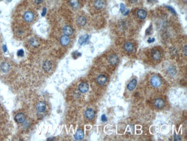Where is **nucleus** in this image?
I'll return each instance as SVG.
<instances>
[{"label":"nucleus","mask_w":187,"mask_h":141,"mask_svg":"<svg viewBox=\"0 0 187 141\" xmlns=\"http://www.w3.org/2000/svg\"><path fill=\"white\" fill-rule=\"evenodd\" d=\"M124 50L127 52H131L134 50V46L131 42H127L124 46Z\"/></svg>","instance_id":"nucleus-14"},{"label":"nucleus","mask_w":187,"mask_h":141,"mask_svg":"<svg viewBox=\"0 0 187 141\" xmlns=\"http://www.w3.org/2000/svg\"><path fill=\"white\" fill-rule=\"evenodd\" d=\"M46 12H47L46 8H44L43 10V12H42V15L43 16H45L46 15Z\"/></svg>","instance_id":"nucleus-30"},{"label":"nucleus","mask_w":187,"mask_h":141,"mask_svg":"<svg viewBox=\"0 0 187 141\" xmlns=\"http://www.w3.org/2000/svg\"><path fill=\"white\" fill-rule=\"evenodd\" d=\"M89 36L88 35H84V36H81L78 40L79 43H80L81 45H83V44L86 43V42L89 40Z\"/></svg>","instance_id":"nucleus-19"},{"label":"nucleus","mask_w":187,"mask_h":141,"mask_svg":"<svg viewBox=\"0 0 187 141\" xmlns=\"http://www.w3.org/2000/svg\"><path fill=\"white\" fill-rule=\"evenodd\" d=\"M29 43L33 47H36L39 45V41L36 38H32L29 40Z\"/></svg>","instance_id":"nucleus-22"},{"label":"nucleus","mask_w":187,"mask_h":141,"mask_svg":"<svg viewBox=\"0 0 187 141\" xmlns=\"http://www.w3.org/2000/svg\"><path fill=\"white\" fill-rule=\"evenodd\" d=\"M70 4L72 7L76 8L79 5V1L78 0H70Z\"/></svg>","instance_id":"nucleus-23"},{"label":"nucleus","mask_w":187,"mask_h":141,"mask_svg":"<svg viewBox=\"0 0 187 141\" xmlns=\"http://www.w3.org/2000/svg\"><path fill=\"white\" fill-rule=\"evenodd\" d=\"M124 10H125V6L123 4V3H121V4H120V11H121V12H122V13H123V12L124 11Z\"/></svg>","instance_id":"nucleus-27"},{"label":"nucleus","mask_w":187,"mask_h":141,"mask_svg":"<svg viewBox=\"0 0 187 141\" xmlns=\"http://www.w3.org/2000/svg\"><path fill=\"white\" fill-rule=\"evenodd\" d=\"M137 81L135 79H133L131 82H130L127 85V89L130 91H133L135 89V88L137 86Z\"/></svg>","instance_id":"nucleus-15"},{"label":"nucleus","mask_w":187,"mask_h":141,"mask_svg":"<svg viewBox=\"0 0 187 141\" xmlns=\"http://www.w3.org/2000/svg\"><path fill=\"white\" fill-rule=\"evenodd\" d=\"M34 1L37 4H39V3H41L43 1V0H34Z\"/></svg>","instance_id":"nucleus-28"},{"label":"nucleus","mask_w":187,"mask_h":141,"mask_svg":"<svg viewBox=\"0 0 187 141\" xmlns=\"http://www.w3.org/2000/svg\"><path fill=\"white\" fill-rule=\"evenodd\" d=\"M166 7H167V8H169V10H171V11H172V12H173V13H175V14H176V12L174 11V10H173V9H172V8H171V7H170V6H167Z\"/></svg>","instance_id":"nucleus-31"},{"label":"nucleus","mask_w":187,"mask_h":141,"mask_svg":"<svg viewBox=\"0 0 187 141\" xmlns=\"http://www.w3.org/2000/svg\"><path fill=\"white\" fill-rule=\"evenodd\" d=\"M119 59L116 54H112L108 58V62L111 65H116L118 63Z\"/></svg>","instance_id":"nucleus-7"},{"label":"nucleus","mask_w":187,"mask_h":141,"mask_svg":"<svg viewBox=\"0 0 187 141\" xmlns=\"http://www.w3.org/2000/svg\"><path fill=\"white\" fill-rule=\"evenodd\" d=\"M150 82L153 86H154L155 87H158L161 85L162 80L161 79L158 75H154L151 77Z\"/></svg>","instance_id":"nucleus-1"},{"label":"nucleus","mask_w":187,"mask_h":141,"mask_svg":"<svg viewBox=\"0 0 187 141\" xmlns=\"http://www.w3.org/2000/svg\"><path fill=\"white\" fill-rule=\"evenodd\" d=\"M154 105L157 107L161 109L164 107V106H165V102L162 100L160 99V98H158V99H157L156 101H155Z\"/></svg>","instance_id":"nucleus-17"},{"label":"nucleus","mask_w":187,"mask_h":141,"mask_svg":"<svg viewBox=\"0 0 187 141\" xmlns=\"http://www.w3.org/2000/svg\"><path fill=\"white\" fill-rule=\"evenodd\" d=\"M3 51H4L5 52H6L7 48H6V45H4V46H3Z\"/></svg>","instance_id":"nucleus-33"},{"label":"nucleus","mask_w":187,"mask_h":141,"mask_svg":"<svg viewBox=\"0 0 187 141\" xmlns=\"http://www.w3.org/2000/svg\"><path fill=\"white\" fill-rule=\"evenodd\" d=\"M1 69L3 72H8L10 69V66L7 63H3L1 65Z\"/></svg>","instance_id":"nucleus-21"},{"label":"nucleus","mask_w":187,"mask_h":141,"mask_svg":"<svg viewBox=\"0 0 187 141\" xmlns=\"http://www.w3.org/2000/svg\"><path fill=\"white\" fill-rule=\"evenodd\" d=\"M43 68L44 70L46 72L50 71L52 68V63L50 61L46 60L43 63Z\"/></svg>","instance_id":"nucleus-12"},{"label":"nucleus","mask_w":187,"mask_h":141,"mask_svg":"<svg viewBox=\"0 0 187 141\" xmlns=\"http://www.w3.org/2000/svg\"><path fill=\"white\" fill-rule=\"evenodd\" d=\"M73 57L74 58L75 56H77V57H78V56H80L81 55V54L80 53H78V52H75L73 53Z\"/></svg>","instance_id":"nucleus-26"},{"label":"nucleus","mask_w":187,"mask_h":141,"mask_svg":"<svg viewBox=\"0 0 187 141\" xmlns=\"http://www.w3.org/2000/svg\"><path fill=\"white\" fill-rule=\"evenodd\" d=\"M84 134L82 130H77L76 133L74 135V138L77 140H81L84 138Z\"/></svg>","instance_id":"nucleus-16"},{"label":"nucleus","mask_w":187,"mask_h":141,"mask_svg":"<svg viewBox=\"0 0 187 141\" xmlns=\"http://www.w3.org/2000/svg\"><path fill=\"white\" fill-rule=\"evenodd\" d=\"M63 33L65 35L67 36H69L71 35L73 33V30L71 27L69 26H66L63 27Z\"/></svg>","instance_id":"nucleus-8"},{"label":"nucleus","mask_w":187,"mask_h":141,"mask_svg":"<svg viewBox=\"0 0 187 141\" xmlns=\"http://www.w3.org/2000/svg\"><path fill=\"white\" fill-rule=\"evenodd\" d=\"M151 56H152V58L154 60L159 61L161 59L162 54L160 51L157 50V49H153L151 51Z\"/></svg>","instance_id":"nucleus-3"},{"label":"nucleus","mask_w":187,"mask_h":141,"mask_svg":"<svg viewBox=\"0 0 187 141\" xmlns=\"http://www.w3.org/2000/svg\"><path fill=\"white\" fill-rule=\"evenodd\" d=\"M15 119L18 123H23L25 120V116L22 113H19L15 116Z\"/></svg>","instance_id":"nucleus-5"},{"label":"nucleus","mask_w":187,"mask_h":141,"mask_svg":"<svg viewBox=\"0 0 187 141\" xmlns=\"http://www.w3.org/2000/svg\"><path fill=\"white\" fill-rule=\"evenodd\" d=\"M101 120L103 121V122H105V121H107V118L105 114H103V115L101 116Z\"/></svg>","instance_id":"nucleus-25"},{"label":"nucleus","mask_w":187,"mask_h":141,"mask_svg":"<svg viewBox=\"0 0 187 141\" xmlns=\"http://www.w3.org/2000/svg\"><path fill=\"white\" fill-rule=\"evenodd\" d=\"M138 0H130V1L132 3H135L136 2H137Z\"/></svg>","instance_id":"nucleus-34"},{"label":"nucleus","mask_w":187,"mask_h":141,"mask_svg":"<svg viewBox=\"0 0 187 141\" xmlns=\"http://www.w3.org/2000/svg\"><path fill=\"white\" fill-rule=\"evenodd\" d=\"M11 1H12V0H7V1H8V2H10Z\"/></svg>","instance_id":"nucleus-35"},{"label":"nucleus","mask_w":187,"mask_h":141,"mask_svg":"<svg viewBox=\"0 0 187 141\" xmlns=\"http://www.w3.org/2000/svg\"><path fill=\"white\" fill-rule=\"evenodd\" d=\"M17 56H19V57H22V56H24V52L23 49H20V50H18V52L17 53Z\"/></svg>","instance_id":"nucleus-24"},{"label":"nucleus","mask_w":187,"mask_h":141,"mask_svg":"<svg viewBox=\"0 0 187 141\" xmlns=\"http://www.w3.org/2000/svg\"><path fill=\"white\" fill-rule=\"evenodd\" d=\"M137 16L140 19H144L147 16V12L144 9H139L137 12Z\"/></svg>","instance_id":"nucleus-13"},{"label":"nucleus","mask_w":187,"mask_h":141,"mask_svg":"<svg viewBox=\"0 0 187 141\" xmlns=\"http://www.w3.org/2000/svg\"><path fill=\"white\" fill-rule=\"evenodd\" d=\"M154 40H155V39L154 38H149V39H148L147 42H149V43H151V42H154Z\"/></svg>","instance_id":"nucleus-29"},{"label":"nucleus","mask_w":187,"mask_h":141,"mask_svg":"<svg viewBox=\"0 0 187 141\" xmlns=\"http://www.w3.org/2000/svg\"><path fill=\"white\" fill-rule=\"evenodd\" d=\"M77 23L80 26H84L86 23V19L84 16H80L77 19Z\"/></svg>","instance_id":"nucleus-20"},{"label":"nucleus","mask_w":187,"mask_h":141,"mask_svg":"<svg viewBox=\"0 0 187 141\" xmlns=\"http://www.w3.org/2000/svg\"><path fill=\"white\" fill-rule=\"evenodd\" d=\"M24 19L27 22H32L33 20V19H34V14L31 11L26 12L24 13Z\"/></svg>","instance_id":"nucleus-2"},{"label":"nucleus","mask_w":187,"mask_h":141,"mask_svg":"<svg viewBox=\"0 0 187 141\" xmlns=\"http://www.w3.org/2000/svg\"><path fill=\"white\" fill-rule=\"evenodd\" d=\"M37 110L40 112H43L44 111H45L46 109V105L45 102L41 101L39 102L36 106Z\"/></svg>","instance_id":"nucleus-11"},{"label":"nucleus","mask_w":187,"mask_h":141,"mask_svg":"<svg viewBox=\"0 0 187 141\" xmlns=\"http://www.w3.org/2000/svg\"><path fill=\"white\" fill-rule=\"evenodd\" d=\"M78 89L81 93H85L87 92L88 90H89V85H88L87 83L82 82L79 84Z\"/></svg>","instance_id":"nucleus-4"},{"label":"nucleus","mask_w":187,"mask_h":141,"mask_svg":"<svg viewBox=\"0 0 187 141\" xmlns=\"http://www.w3.org/2000/svg\"><path fill=\"white\" fill-rule=\"evenodd\" d=\"M183 52H184L185 56H187V46H185L184 50H183Z\"/></svg>","instance_id":"nucleus-32"},{"label":"nucleus","mask_w":187,"mask_h":141,"mask_svg":"<svg viewBox=\"0 0 187 141\" xmlns=\"http://www.w3.org/2000/svg\"><path fill=\"white\" fill-rule=\"evenodd\" d=\"M70 42V39L69 37L67 35H63L62 36H61V39H60V42H61V45L62 46H67L69 44Z\"/></svg>","instance_id":"nucleus-6"},{"label":"nucleus","mask_w":187,"mask_h":141,"mask_svg":"<svg viewBox=\"0 0 187 141\" xmlns=\"http://www.w3.org/2000/svg\"><path fill=\"white\" fill-rule=\"evenodd\" d=\"M107 77L104 75H100L97 77V82L100 85H104L107 82Z\"/></svg>","instance_id":"nucleus-10"},{"label":"nucleus","mask_w":187,"mask_h":141,"mask_svg":"<svg viewBox=\"0 0 187 141\" xmlns=\"http://www.w3.org/2000/svg\"><path fill=\"white\" fill-rule=\"evenodd\" d=\"M94 5L96 9H102L104 6V2L103 0H96L94 2Z\"/></svg>","instance_id":"nucleus-18"},{"label":"nucleus","mask_w":187,"mask_h":141,"mask_svg":"<svg viewBox=\"0 0 187 141\" xmlns=\"http://www.w3.org/2000/svg\"><path fill=\"white\" fill-rule=\"evenodd\" d=\"M94 115H95V113H94V111L91 108H89V109H88L87 110H86L85 112V116L86 117V118L89 120H91L94 118Z\"/></svg>","instance_id":"nucleus-9"}]
</instances>
